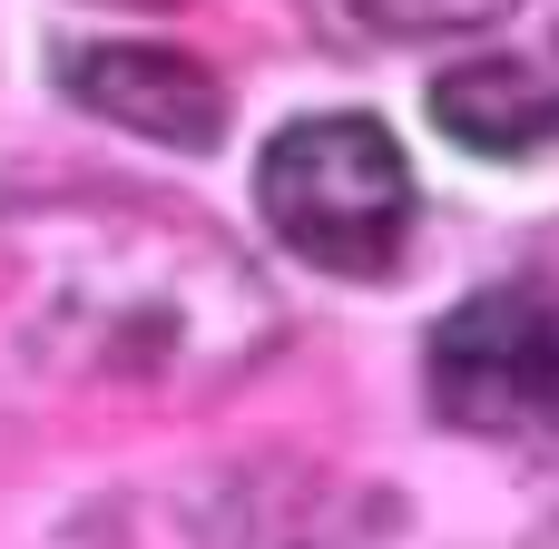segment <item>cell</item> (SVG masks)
I'll return each mask as SVG.
<instances>
[{
  "mask_svg": "<svg viewBox=\"0 0 559 549\" xmlns=\"http://www.w3.org/2000/svg\"><path fill=\"white\" fill-rule=\"evenodd\" d=\"M255 206L265 226L324 265V275H383L413 236V167L393 147L383 118L364 108H324V118H295L265 138L255 157Z\"/></svg>",
  "mask_w": 559,
  "mask_h": 549,
  "instance_id": "6da1fadb",
  "label": "cell"
},
{
  "mask_svg": "<svg viewBox=\"0 0 559 549\" xmlns=\"http://www.w3.org/2000/svg\"><path fill=\"white\" fill-rule=\"evenodd\" d=\"M432 413L462 432H550L559 422V285H491L432 334Z\"/></svg>",
  "mask_w": 559,
  "mask_h": 549,
  "instance_id": "7a4b0ae2",
  "label": "cell"
},
{
  "mask_svg": "<svg viewBox=\"0 0 559 549\" xmlns=\"http://www.w3.org/2000/svg\"><path fill=\"white\" fill-rule=\"evenodd\" d=\"M59 88L108 118V128H138L157 147H216L226 138V88L187 59V49H157V39H98L79 59H59Z\"/></svg>",
  "mask_w": 559,
  "mask_h": 549,
  "instance_id": "3957f363",
  "label": "cell"
},
{
  "mask_svg": "<svg viewBox=\"0 0 559 549\" xmlns=\"http://www.w3.org/2000/svg\"><path fill=\"white\" fill-rule=\"evenodd\" d=\"M432 118L472 157H550L559 147V88L531 59H462L432 79Z\"/></svg>",
  "mask_w": 559,
  "mask_h": 549,
  "instance_id": "277c9868",
  "label": "cell"
},
{
  "mask_svg": "<svg viewBox=\"0 0 559 549\" xmlns=\"http://www.w3.org/2000/svg\"><path fill=\"white\" fill-rule=\"evenodd\" d=\"M364 20H383V29H481V20H501L511 0H354Z\"/></svg>",
  "mask_w": 559,
  "mask_h": 549,
  "instance_id": "5b68a950",
  "label": "cell"
}]
</instances>
